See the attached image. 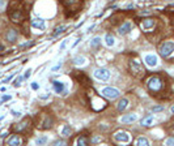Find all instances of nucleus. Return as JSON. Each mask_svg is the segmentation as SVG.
Masks as SVG:
<instances>
[{
  "instance_id": "39",
  "label": "nucleus",
  "mask_w": 174,
  "mask_h": 146,
  "mask_svg": "<svg viewBox=\"0 0 174 146\" xmlns=\"http://www.w3.org/2000/svg\"><path fill=\"white\" fill-rule=\"evenodd\" d=\"M67 42H68V41H67V39H66V41H64V42H63V44H62V46H60V48H62V50H63L64 47H66V44H67Z\"/></svg>"
},
{
  "instance_id": "35",
  "label": "nucleus",
  "mask_w": 174,
  "mask_h": 146,
  "mask_svg": "<svg viewBox=\"0 0 174 146\" xmlns=\"http://www.w3.org/2000/svg\"><path fill=\"white\" fill-rule=\"evenodd\" d=\"M10 98H12V97H10V95H4V97L2 98V101H3V102H4V101H9Z\"/></svg>"
},
{
  "instance_id": "14",
  "label": "nucleus",
  "mask_w": 174,
  "mask_h": 146,
  "mask_svg": "<svg viewBox=\"0 0 174 146\" xmlns=\"http://www.w3.org/2000/svg\"><path fill=\"white\" fill-rule=\"evenodd\" d=\"M52 87H54V90H55L58 94H62V93L66 94V93H67V91H64V84L60 82V81H52Z\"/></svg>"
},
{
  "instance_id": "10",
  "label": "nucleus",
  "mask_w": 174,
  "mask_h": 146,
  "mask_svg": "<svg viewBox=\"0 0 174 146\" xmlns=\"http://www.w3.org/2000/svg\"><path fill=\"white\" fill-rule=\"evenodd\" d=\"M17 37H19V33H17L14 29H9L8 31H7V34H5L7 41L10 42V43H14V42L17 41Z\"/></svg>"
},
{
  "instance_id": "4",
  "label": "nucleus",
  "mask_w": 174,
  "mask_h": 146,
  "mask_svg": "<svg viewBox=\"0 0 174 146\" xmlns=\"http://www.w3.org/2000/svg\"><path fill=\"white\" fill-rule=\"evenodd\" d=\"M93 76L100 81H107L109 78H110V72H109V69H106V68H98V69L94 70Z\"/></svg>"
},
{
  "instance_id": "12",
  "label": "nucleus",
  "mask_w": 174,
  "mask_h": 146,
  "mask_svg": "<svg viewBox=\"0 0 174 146\" xmlns=\"http://www.w3.org/2000/svg\"><path fill=\"white\" fill-rule=\"evenodd\" d=\"M7 144L10 145V146H17V145H21V144H22V140H21L20 136H17V134H12V136L8 138Z\"/></svg>"
},
{
  "instance_id": "25",
  "label": "nucleus",
  "mask_w": 174,
  "mask_h": 146,
  "mask_svg": "<svg viewBox=\"0 0 174 146\" xmlns=\"http://www.w3.org/2000/svg\"><path fill=\"white\" fill-rule=\"evenodd\" d=\"M135 144H136L137 146H147V145H149V141H148L146 137H139V138L136 140Z\"/></svg>"
},
{
  "instance_id": "19",
  "label": "nucleus",
  "mask_w": 174,
  "mask_h": 146,
  "mask_svg": "<svg viewBox=\"0 0 174 146\" xmlns=\"http://www.w3.org/2000/svg\"><path fill=\"white\" fill-rule=\"evenodd\" d=\"M72 63H74L75 65H84V64H86V59L84 56H75V58L72 59Z\"/></svg>"
},
{
  "instance_id": "36",
  "label": "nucleus",
  "mask_w": 174,
  "mask_h": 146,
  "mask_svg": "<svg viewBox=\"0 0 174 146\" xmlns=\"http://www.w3.org/2000/svg\"><path fill=\"white\" fill-rule=\"evenodd\" d=\"M32 87H33V89H34V90H37V89H38V84H35V82H33V84H32Z\"/></svg>"
},
{
  "instance_id": "21",
  "label": "nucleus",
  "mask_w": 174,
  "mask_h": 146,
  "mask_svg": "<svg viewBox=\"0 0 174 146\" xmlns=\"http://www.w3.org/2000/svg\"><path fill=\"white\" fill-rule=\"evenodd\" d=\"M131 68H132V69H135V72H134V73H137V72H143V69H141V65H140V63L137 62V60H132V62H131Z\"/></svg>"
},
{
  "instance_id": "16",
  "label": "nucleus",
  "mask_w": 174,
  "mask_h": 146,
  "mask_svg": "<svg viewBox=\"0 0 174 146\" xmlns=\"http://www.w3.org/2000/svg\"><path fill=\"white\" fill-rule=\"evenodd\" d=\"M60 134L63 137H70L71 134H72V128L68 125V124L63 125V127H62V129H60Z\"/></svg>"
},
{
  "instance_id": "11",
  "label": "nucleus",
  "mask_w": 174,
  "mask_h": 146,
  "mask_svg": "<svg viewBox=\"0 0 174 146\" xmlns=\"http://www.w3.org/2000/svg\"><path fill=\"white\" fill-rule=\"evenodd\" d=\"M137 120V115L136 113H127V115L122 116L121 117V122L124 123V124H131L134 122H136Z\"/></svg>"
},
{
  "instance_id": "6",
  "label": "nucleus",
  "mask_w": 174,
  "mask_h": 146,
  "mask_svg": "<svg viewBox=\"0 0 174 146\" xmlns=\"http://www.w3.org/2000/svg\"><path fill=\"white\" fill-rule=\"evenodd\" d=\"M114 140L117 142H123V144H127L130 142V134L127 132H123V130H119L114 134Z\"/></svg>"
},
{
  "instance_id": "41",
  "label": "nucleus",
  "mask_w": 174,
  "mask_h": 146,
  "mask_svg": "<svg viewBox=\"0 0 174 146\" xmlns=\"http://www.w3.org/2000/svg\"><path fill=\"white\" fill-rule=\"evenodd\" d=\"M59 68H60V64H59V65H56V67H54V68H52L51 70H58Z\"/></svg>"
},
{
  "instance_id": "9",
  "label": "nucleus",
  "mask_w": 174,
  "mask_h": 146,
  "mask_svg": "<svg viewBox=\"0 0 174 146\" xmlns=\"http://www.w3.org/2000/svg\"><path fill=\"white\" fill-rule=\"evenodd\" d=\"M132 30V24L131 22H124V24H122L121 26H119V29H118V33L121 34V35H126V34H128L130 31Z\"/></svg>"
},
{
  "instance_id": "2",
  "label": "nucleus",
  "mask_w": 174,
  "mask_h": 146,
  "mask_svg": "<svg viewBox=\"0 0 174 146\" xmlns=\"http://www.w3.org/2000/svg\"><path fill=\"white\" fill-rule=\"evenodd\" d=\"M147 86L151 91H158V90H161V87H162V80L158 76H153L148 80Z\"/></svg>"
},
{
  "instance_id": "20",
  "label": "nucleus",
  "mask_w": 174,
  "mask_h": 146,
  "mask_svg": "<svg viewBox=\"0 0 174 146\" xmlns=\"http://www.w3.org/2000/svg\"><path fill=\"white\" fill-rule=\"evenodd\" d=\"M141 25H143L144 29H151V27L154 26V20L153 19H146V20H143Z\"/></svg>"
},
{
  "instance_id": "34",
  "label": "nucleus",
  "mask_w": 174,
  "mask_h": 146,
  "mask_svg": "<svg viewBox=\"0 0 174 146\" xmlns=\"http://www.w3.org/2000/svg\"><path fill=\"white\" fill-rule=\"evenodd\" d=\"M30 74H32V69H28L26 73H25V76H24V78H29V77H30Z\"/></svg>"
},
{
  "instance_id": "32",
  "label": "nucleus",
  "mask_w": 174,
  "mask_h": 146,
  "mask_svg": "<svg viewBox=\"0 0 174 146\" xmlns=\"http://www.w3.org/2000/svg\"><path fill=\"white\" fill-rule=\"evenodd\" d=\"M54 145H66V141H63V140H56V141H54Z\"/></svg>"
},
{
  "instance_id": "8",
  "label": "nucleus",
  "mask_w": 174,
  "mask_h": 146,
  "mask_svg": "<svg viewBox=\"0 0 174 146\" xmlns=\"http://www.w3.org/2000/svg\"><path fill=\"white\" fill-rule=\"evenodd\" d=\"M30 26L33 27V29H37V30H45L46 29V22H45V20L34 19V20H32Z\"/></svg>"
},
{
  "instance_id": "40",
  "label": "nucleus",
  "mask_w": 174,
  "mask_h": 146,
  "mask_svg": "<svg viewBox=\"0 0 174 146\" xmlns=\"http://www.w3.org/2000/svg\"><path fill=\"white\" fill-rule=\"evenodd\" d=\"M80 41H81V39H80V38H79V39H76V42H75V43H74V46H72V47H75V46H76V44H77V43H79V42H80Z\"/></svg>"
},
{
  "instance_id": "28",
  "label": "nucleus",
  "mask_w": 174,
  "mask_h": 146,
  "mask_svg": "<svg viewBox=\"0 0 174 146\" xmlns=\"http://www.w3.org/2000/svg\"><path fill=\"white\" fill-rule=\"evenodd\" d=\"M22 80H24V77H21V76H20V77H17L13 85H14V86H16V87H17V86H20V85H21V82H22Z\"/></svg>"
},
{
  "instance_id": "22",
  "label": "nucleus",
  "mask_w": 174,
  "mask_h": 146,
  "mask_svg": "<svg viewBox=\"0 0 174 146\" xmlns=\"http://www.w3.org/2000/svg\"><path fill=\"white\" fill-rule=\"evenodd\" d=\"M76 142H77L79 146H85V145L89 144V138L86 137V136H80V137L77 138V141H76Z\"/></svg>"
},
{
  "instance_id": "7",
  "label": "nucleus",
  "mask_w": 174,
  "mask_h": 146,
  "mask_svg": "<svg viewBox=\"0 0 174 146\" xmlns=\"http://www.w3.org/2000/svg\"><path fill=\"white\" fill-rule=\"evenodd\" d=\"M144 63H146L149 68H153V67H156L158 64V58L153 54H148V55L144 56Z\"/></svg>"
},
{
  "instance_id": "24",
  "label": "nucleus",
  "mask_w": 174,
  "mask_h": 146,
  "mask_svg": "<svg viewBox=\"0 0 174 146\" xmlns=\"http://www.w3.org/2000/svg\"><path fill=\"white\" fill-rule=\"evenodd\" d=\"M28 125H29V119H24L19 125H16V130H24Z\"/></svg>"
},
{
  "instance_id": "13",
  "label": "nucleus",
  "mask_w": 174,
  "mask_h": 146,
  "mask_svg": "<svg viewBox=\"0 0 174 146\" xmlns=\"http://www.w3.org/2000/svg\"><path fill=\"white\" fill-rule=\"evenodd\" d=\"M153 123H154V117L152 115H148L140 120L141 127H151V125H153Z\"/></svg>"
},
{
  "instance_id": "43",
  "label": "nucleus",
  "mask_w": 174,
  "mask_h": 146,
  "mask_svg": "<svg viewBox=\"0 0 174 146\" xmlns=\"http://www.w3.org/2000/svg\"><path fill=\"white\" fill-rule=\"evenodd\" d=\"M170 111H172V113H174V106H172V107H170Z\"/></svg>"
},
{
  "instance_id": "17",
  "label": "nucleus",
  "mask_w": 174,
  "mask_h": 146,
  "mask_svg": "<svg viewBox=\"0 0 174 146\" xmlns=\"http://www.w3.org/2000/svg\"><path fill=\"white\" fill-rule=\"evenodd\" d=\"M105 44L107 46V47H113V46L115 44V38H114V35H111V34H106L105 35Z\"/></svg>"
},
{
  "instance_id": "15",
  "label": "nucleus",
  "mask_w": 174,
  "mask_h": 146,
  "mask_svg": "<svg viewBox=\"0 0 174 146\" xmlns=\"http://www.w3.org/2000/svg\"><path fill=\"white\" fill-rule=\"evenodd\" d=\"M52 127V120L51 117H46L43 122L39 124V129H50Z\"/></svg>"
},
{
  "instance_id": "26",
  "label": "nucleus",
  "mask_w": 174,
  "mask_h": 146,
  "mask_svg": "<svg viewBox=\"0 0 174 146\" xmlns=\"http://www.w3.org/2000/svg\"><path fill=\"white\" fill-rule=\"evenodd\" d=\"M100 44H101V38H100V37L93 38V39H92V42H90V46H92L93 48H98V47H100Z\"/></svg>"
},
{
  "instance_id": "30",
  "label": "nucleus",
  "mask_w": 174,
  "mask_h": 146,
  "mask_svg": "<svg viewBox=\"0 0 174 146\" xmlns=\"http://www.w3.org/2000/svg\"><path fill=\"white\" fill-rule=\"evenodd\" d=\"M102 140H104V138L101 137V136H97V137H93L92 138V142H93V144H98V142H101Z\"/></svg>"
},
{
  "instance_id": "3",
  "label": "nucleus",
  "mask_w": 174,
  "mask_h": 146,
  "mask_svg": "<svg viewBox=\"0 0 174 146\" xmlns=\"http://www.w3.org/2000/svg\"><path fill=\"white\" fill-rule=\"evenodd\" d=\"M101 93H102L104 97H106L109 99H115L121 95V91L115 87H104L102 90H101Z\"/></svg>"
},
{
  "instance_id": "31",
  "label": "nucleus",
  "mask_w": 174,
  "mask_h": 146,
  "mask_svg": "<svg viewBox=\"0 0 174 146\" xmlns=\"http://www.w3.org/2000/svg\"><path fill=\"white\" fill-rule=\"evenodd\" d=\"M165 145H174V137H169L165 141Z\"/></svg>"
},
{
  "instance_id": "33",
  "label": "nucleus",
  "mask_w": 174,
  "mask_h": 146,
  "mask_svg": "<svg viewBox=\"0 0 174 146\" xmlns=\"http://www.w3.org/2000/svg\"><path fill=\"white\" fill-rule=\"evenodd\" d=\"M13 76H14V74H10V76H9V77H7V78H5V80H4V81H3V82H4V84H8V82H9V81H10V80H12V78H13Z\"/></svg>"
},
{
  "instance_id": "18",
  "label": "nucleus",
  "mask_w": 174,
  "mask_h": 146,
  "mask_svg": "<svg viewBox=\"0 0 174 146\" xmlns=\"http://www.w3.org/2000/svg\"><path fill=\"white\" fill-rule=\"evenodd\" d=\"M127 106H128V99H126V98H123L121 99V101L118 102V111L119 112H123L126 108H127Z\"/></svg>"
},
{
  "instance_id": "38",
  "label": "nucleus",
  "mask_w": 174,
  "mask_h": 146,
  "mask_svg": "<svg viewBox=\"0 0 174 146\" xmlns=\"http://www.w3.org/2000/svg\"><path fill=\"white\" fill-rule=\"evenodd\" d=\"M12 113H13V116H16V117L21 115V112H17V111H12Z\"/></svg>"
},
{
  "instance_id": "29",
  "label": "nucleus",
  "mask_w": 174,
  "mask_h": 146,
  "mask_svg": "<svg viewBox=\"0 0 174 146\" xmlns=\"http://www.w3.org/2000/svg\"><path fill=\"white\" fill-rule=\"evenodd\" d=\"M164 107L162 106H154V107H152V112H161Z\"/></svg>"
},
{
  "instance_id": "27",
  "label": "nucleus",
  "mask_w": 174,
  "mask_h": 146,
  "mask_svg": "<svg viewBox=\"0 0 174 146\" xmlns=\"http://www.w3.org/2000/svg\"><path fill=\"white\" fill-rule=\"evenodd\" d=\"M47 141H49V138H47L46 136H43V137H38L37 140H35V144L37 145H45V144H47Z\"/></svg>"
},
{
  "instance_id": "37",
  "label": "nucleus",
  "mask_w": 174,
  "mask_h": 146,
  "mask_svg": "<svg viewBox=\"0 0 174 146\" xmlns=\"http://www.w3.org/2000/svg\"><path fill=\"white\" fill-rule=\"evenodd\" d=\"M4 5H5V1H4V0H0V9H2Z\"/></svg>"
},
{
  "instance_id": "5",
  "label": "nucleus",
  "mask_w": 174,
  "mask_h": 146,
  "mask_svg": "<svg viewBox=\"0 0 174 146\" xmlns=\"http://www.w3.org/2000/svg\"><path fill=\"white\" fill-rule=\"evenodd\" d=\"M72 76L77 82H80L81 85H89V78L85 76L82 72L80 70H74V73H72Z\"/></svg>"
},
{
  "instance_id": "23",
  "label": "nucleus",
  "mask_w": 174,
  "mask_h": 146,
  "mask_svg": "<svg viewBox=\"0 0 174 146\" xmlns=\"http://www.w3.org/2000/svg\"><path fill=\"white\" fill-rule=\"evenodd\" d=\"M67 29V26L66 25H60V26H58V27H55V31H54V33L51 34V37L54 38V37H56V35H59L60 33H63L64 30Z\"/></svg>"
},
{
  "instance_id": "1",
  "label": "nucleus",
  "mask_w": 174,
  "mask_h": 146,
  "mask_svg": "<svg viewBox=\"0 0 174 146\" xmlns=\"http://www.w3.org/2000/svg\"><path fill=\"white\" fill-rule=\"evenodd\" d=\"M174 52V42L173 41H165L160 46V55L162 58H168Z\"/></svg>"
},
{
  "instance_id": "42",
  "label": "nucleus",
  "mask_w": 174,
  "mask_h": 146,
  "mask_svg": "<svg viewBox=\"0 0 174 146\" xmlns=\"http://www.w3.org/2000/svg\"><path fill=\"white\" fill-rule=\"evenodd\" d=\"M7 134H8V133H3V134H2V138H5V137H7Z\"/></svg>"
}]
</instances>
